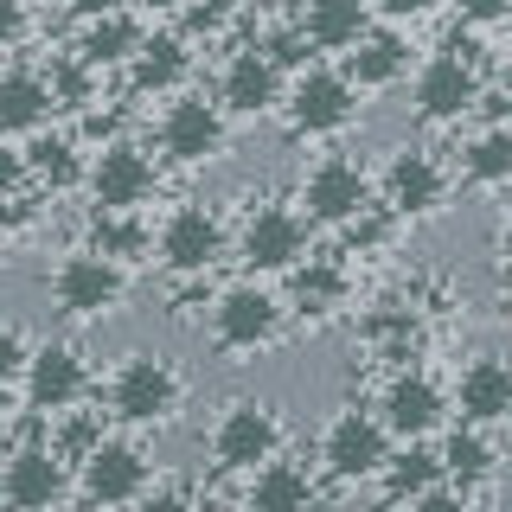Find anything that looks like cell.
Listing matches in <instances>:
<instances>
[{"mask_svg":"<svg viewBox=\"0 0 512 512\" xmlns=\"http://www.w3.org/2000/svg\"><path fill=\"white\" fill-rule=\"evenodd\" d=\"M84 186H90L96 212H141V205L154 199L160 173L135 141H103V148L84 160Z\"/></svg>","mask_w":512,"mask_h":512,"instance_id":"obj_8","label":"cell"},{"mask_svg":"<svg viewBox=\"0 0 512 512\" xmlns=\"http://www.w3.org/2000/svg\"><path fill=\"white\" fill-rule=\"evenodd\" d=\"M282 109H288V122H295V135H340V128L359 116V90H352L333 64H314V71H301L295 84L282 90Z\"/></svg>","mask_w":512,"mask_h":512,"instance_id":"obj_11","label":"cell"},{"mask_svg":"<svg viewBox=\"0 0 512 512\" xmlns=\"http://www.w3.org/2000/svg\"><path fill=\"white\" fill-rule=\"evenodd\" d=\"M442 199H448V167L436 160V148L404 141L384 160V205L397 218H429V212H442Z\"/></svg>","mask_w":512,"mask_h":512,"instance_id":"obj_16","label":"cell"},{"mask_svg":"<svg viewBox=\"0 0 512 512\" xmlns=\"http://www.w3.org/2000/svg\"><path fill=\"white\" fill-rule=\"evenodd\" d=\"M71 493V461L52 455V442H20L0 468V500L20 512H52Z\"/></svg>","mask_w":512,"mask_h":512,"instance_id":"obj_15","label":"cell"},{"mask_svg":"<svg viewBox=\"0 0 512 512\" xmlns=\"http://www.w3.org/2000/svg\"><path fill=\"white\" fill-rule=\"evenodd\" d=\"M391 429L378 423V410H340L327 429H320V468L333 480H378L384 455H391Z\"/></svg>","mask_w":512,"mask_h":512,"instance_id":"obj_5","label":"cell"},{"mask_svg":"<svg viewBox=\"0 0 512 512\" xmlns=\"http://www.w3.org/2000/svg\"><path fill=\"white\" fill-rule=\"evenodd\" d=\"M180 13H186V32H218L237 13V0H186Z\"/></svg>","mask_w":512,"mask_h":512,"instance_id":"obj_33","label":"cell"},{"mask_svg":"<svg viewBox=\"0 0 512 512\" xmlns=\"http://www.w3.org/2000/svg\"><path fill=\"white\" fill-rule=\"evenodd\" d=\"M288 442V423L276 404H263V397H237V404L218 410L212 423V461L231 474H256L263 461H276Z\"/></svg>","mask_w":512,"mask_h":512,"instance_id":"obj_2","label":"cell"},{"mask_svg":"<svg viewBox=\"0 0 512 512\" xmlns=\"http://www.w3.org/2000/svg\"><path fill=\"white\" fill-rule=\"evenodd\" d=\"M436 461H442V480L448 487H487L493 474H500V436L493 429H474V423H455L442 436V448H436Z\"/></svg>","mask_w":512,"mask_h":512,"instance_id":"obj_21","label":"cell"},{"mask_svg":"<svg viewBox=\"0 0 512 512\" xmlns=\"http://www.w3.org/2000/svg\"><path fill=\"white\" fill-rule=\"evenodd\" d=\"M77 487H84V500L96 512H103V506L122 512V506H135L141 493L154 487V461H148V448H141V442L103 436L84 461H77Z\"/></svg>","mask_w":512,"mask_h":512,"instance_id":"obj_3","label":"cell"},{"mask_svg":"<svg viewBox=\"0 0 512 512\" xmlns=\"http://www.w3.org/2000/svg\"><path fill=\"white\" fill-rule=\"evenodd\" d=\"M378 423L391 429V442H429L448 423V391L429 372H397L378 397Z\"/></svg>","mask_w":512,"mask_h":512,"instance_id":"obj_14","label":"cell"},{"mask_svg":"<svg viewBox=\"0 0 512 512\" xmlns=\"http://www.w3.org/2000/svg\"><path fill=\"white\" fill-rule=\"evenodd\" d=\"M52 84L45 71H0V135H32L52 116Z\"/></svg>","mask_w":512,"mask_h":512,"instance_id":"obj_25","label":"cell"},{"mask_svg":"<svg viewBox=\"0 0 512 512\" xmlns=\"http://www.w3.org/2000/svg\"><path fill=\"white\" fill-rule=\"evenodd\" d=\"M295 295H301V308H327V301L340 295V269H333V263L295 269Z\"/></svg>","mask_w":512,"mask_h":512,"instance_id":"obj_31","label":"cell"},{"mask_svg":"<svg viewBox=\"0 0 512 512\" xmlns=\"http://www.w3.org/2000/svg\"><path fill=\"white\" fill-rule=\"evenodd\" d=\"M365 205H372V173L346 154L314 160L308 180H301V218L308 224H352Z\"/></svg>","mask_w":512,"mask_h":512,"instance_id":"obj_12","label":"cell"},{"mask_svg":"<svg viewBox=\"0 0 512 512\" xmlns=\"http://www.w3.org/2000/svg\"><path fill=\"white\" fill-rule=\"evenodd\" d=\"M365 26H372V7L365 0H301V45H314V52H352V45L365 39Z\"/></svg>","mask_w":512,"mask_h":512,"instance_id":"obj_22","label":"cell"},{"mask_svg":"<svg viewBox=\"0 0 512 512\" xmlns=\"http://www.w3.org/2000/svg\"><path fill=\"white\" fill-rule=\"evenodd\" d=\"M141 7H148V13H180L186 0H141Z\"/></svg>","mask_w":512,"mask_h":512,"instance_id":"obj_42","label":"cell"},{"mask_svg":"<svg viewBox=\"0 0 512 512\" xmlns=\"http://www.w3.org/2000/svg\"><path fill=\"white\" fill-rule=\"evenodd\" d=\"M237 256L256 269V276H282V269H301V256H308V218L295 212V205H250L244 224H237Z\"/></svg>","mask_w":512,"mask_h":512,"instance_id":"obj_4","label":"cell"},{"mask_svg":"<svg viewBox=\"0 0 512 512\" xmlns=\"http://www.w3.org/2000/svg\"><path fill=\"white\" fill-rule=\"evenodd\" d=\"M448 410H461V423H474V429H500L506 416H512V365L493 359V352L468 359V365H461V378H455Z\"/></svg>","mask_w":512,"mask_h":512,"instance_id":"obj_18","label":"cell"},{"mask_svg":"<svg viewBox=\"0 0 512 512\" xmlns=\"http://www.w3.org/2000/svg\"><path fill=\"white\" fill-rule=\"evenodd\" d=\"M282 90H288L282 71L256 52V45L231 52V58H224V71H218V109H224V116H276Z\"/></svg>","mask_w":512,"mask_h":512,"instance_id":"obj_17","label":"cell"},{"mask_svg":"<svg viewBox=\"0 0 512 512\" xmlns=\"http://www.w3.org/2000/svg\"><path fill=\"white\" fill-rule=\"evenodd\" d=\"M212 340L224 352H263L282 340V301L263 282H231L212 301Z\"/></svg>","mask_w":512,"mask_h":512,"instance_id":"obj_10","label":"cell"},{"mask_svg":"<svg viewBox=\"0 0 512 512\" xmlns=\"http://www.w3.org/2000/svg\"><path fill=\"white\" fill-rule=\"evenodd\" d=\"M128 512H199V500H192L186 487H148Z\"/></svg>","mask_w":512,"mask_h":512,"instance_id":"obj_34","label":"cell"},{"mask_svg":"<svg viewBox=\"0 0 512 512\" xmlns=\"http://www.w3.org/2000/svg\"><path fill=\"white\" fill-rule=\"evenodd\" d=\"M372 13H384L391 26H404V20H429L436 13V0H365Z\"/></svg>","mask_w":512,"mask_h":512,"instance_id":"obj_37","label":"cell"},{"mask_svg":"<svg viewBox=\"0 0 512 512\" xmlns=\"http://www.w3.org/2000/svg\"><path fill=\"white\" fill-rule=\"evenodd\" d=\"M154 250H160V263L173 269V276H205V269H218L224 263V250H231V231H224V218L212 212V205H173L167 224H160V237H154Z\"/></svg>","mask_w":512,"mask_h":512,"instance_id":"obj_7","label":"cell"},{"mask_svg":"<svg viewBox=\"0 0 512 512\" xmlns=\"http://www.w3.org/2000/svg\"><path fill=\"white\" fill-rule=\"evenodd\" d=\"M103 512H109V506H103Z\"/></svg>","mask_w":512,"mask_h":512,"instance_id":"obj_44","label":"cell"},{"mask_svg":"<svg viewBox=\"0 0 512 512\" xmlns=\"http://www.w3.org/2000/svg\"><path fill=\"white\" fill-rule=\"evenodd\" d=\"M13 448H20V442H13V429L0 423V468H7V455H13Z\"/></svg>","mask_w":512,"mask_h":512,"instance_id":"obj_41","label":"cell"},{"mask_svg":"<svg viewBox=\"0 0 512 512\" xmlns=\"http://www.w3.org/2000/svg\"><path fill=\"white\" fill-rule=\"evenodd\" d=\"M0 512H20V506H7V500H0Z\"/></svg>","mask_w":512,"mask_h":512,"instance_id":"obj_43","label":"cell"},{"mask_svg":"<svg viewBox=\"0 0 512 512\" xmlns=\"http://www.w3.org/2000/svg\"><path fill=\"white\" fill-rule=\"evenodd\" d=\"M20 391H26V404L39 410V416H58V410L84 404V397H90V359H84V346H71V340H39V346L26 352Z\"/></svg>","mask_w":512,"mask_h":512,"instance_id":"obj_6","label":"cell"},{"mask_svg":"<svg viewBox=\"0 0 512 512\" xmlns=\"http://www.w3.org/2000/svg\"><path fill=\"white\" fill-rule=\"evenodd\" d=\"M26 39V0H0V52Z\"/></svg>","mask_w":512,"mask_h":512,"instance_id":"obj_39","label":"cell"},{"mask_svg":"<svg viewBox=\"0 0 512 512\" xmlns=\"http://www.w3.org/2000/svg\"><path fill=\"white\" fill-rule=\"evenodd\" d=\"M122 295H128V269L109 263V256H96V250H71V256L52 269V301H58L71 320H103V314H116Z\"/></svg>","mask_w":512,"mask_h":512,"instance_id":"obj_9","label":"cell"},{"mask_svg":"<svg viewBox=\"0 0 512 512\" xmlns=\"http://www.w3.org/2000/svg\"><path fill=\"white\" fill-rule=\"evenodd\" d=\"M135 212H96V256H109V263H135V256H148V231L141 224H128Z\"/></svg>","mask_w":512,"mask_h":512,"instance_id":"obj_30","label":"cell"},{"mask_svg":"<svg viewBox=\"0 0 512 512\" xmlns=\"http://www.w3.org/2000/svg\"><path fill=\"white\" fill-rule=\"evenodd\" d=\"M26 333H20V320H0V391L7 384H20V372H26Z\"/></svg>","mask_w":512,"mask_h":512,"instance_id":"obj_32","label":"cell"},{"mask_svg":"<svg viewBox=\"0 0 512 512\" xmlns=\"http://www.w3.org/2000/svg\"><path fill=\"white\" fill-rule=\"evenodd\" d=\"M20 186H26V154L0 135V205H13V192H20Z\"/></svg>","mask_w":512,"mask_h":512,"instance_id":"obj_35","label":"cell"},{"mask_svg":"<svg viewBox=\"0 0 512 512\" xmlns=\"http://www.w3.org/2000/svg\"><path fill=\"white\" fill-rule=\"evenodd\" d=\"M404 512H474V506H468V493H461V487H448V480H442V487L416 493V500H410Z\"/></svg>","mask_w":512,"mask_h":512,"instance_id":"obj_36","label":"cell"},{"mask_svg":"<svg viewBox=\"0 0 512 512\" xmlns=\"http://www.w3.org/2000/svg\"><path fill=\"white\" fill-rule=\"evenodd\" d=\"M186 71H192V52H186L180 32H154V39H141V45H135V58H128V84H135L141 96H167V90H180V84H186Z\"/></svg>","mask_w":512,"mask_h":512,"instance_id":"obj_24","label":"cell"},{"mask_svg":"<svg viewBox=\"0 0 512 512\" xmlns=\"http://www.w3.org/2000/svg\"><path fill=\"white\" fill-rule=\"evenodd\" d=\"M474 96H480V71H474V64L436 52L423 71H416L410 103H416V116H423V122H461L474 109Z\"/></svg>","mask_w":512,"mask_h":512,"instance_id":"obj_19","label":"cell"},{"mask_svg":"<svg viewBox=\"0 0 512 512\" xmlns=\"http://www.w3.org/2000/svg\"><path fill=\"white\" fill-rule=\"evenodd\" d=\"M64 7H71L77 20H103V13H116L122 0H64Z\"/></svg>","mask_w":512,"mask_h":512,"instance_id":"obj_40","label":"cell"},{"mask_svg":"<svg viewBox=\"0 0 512 512\" xmlns=\"http://www.w3.org/2000/svg\"><path fill=\"white\" fill-rule=\"evenodd\" d=\"M224 141H231V116H224L218 103H205V96H173L167 116H160V154L180 160V167H205V160L224 154Z\"/></svg>","mask_w":512,"mask_h":512,"instance_id":"obj_13","label":"cell"},{"mask_svg":"<svg viewBox=\"0 0 512 512\" xmlns=\"http://www.w3.org/2000/svg\"><path fill=\"white\" fill-rule=\"evenodd\" d=\"M26 154V180H45L52 192H64V186H84V148H77L71 135H39L32 148H20Z\"/></svg>","mask_w":512,"mask_h":512,"instance_id":"obj_27","label":"cell"},{"mask_svg":"<svg viewBox=\"0 0 512 512\" xmlns=\"http://www.w3.org/2000/svg\"><path fill=\"white\" fill-rule=\"evenodd\" d=\"M378 480H384V493H391L397 506H410L416 493L442 487V461H436V448H429V442H404V448H391V455H384Z\"/></svg>","mask_w":512,"mask_h":512,"instance_id":"obj_26","label":"cell"},{"mask_svg":"<svg viewBox=\"0 0 512 512\" xmlns=\"http://www.w3.org/2000/svg\"><path fill=\"white\" fill-rule=\"evenodd\" d=\"M410 71V39L397 26H365V39L346 52L340 64V77L352 90H384V84H397V77Z\"/></svg>","mask_w":512,"mask_h":512,"instance_id":"obj_20","label":"cell"},{"mask_svg":"<svg viewBox=\"0 0 512 512\" xmlns=\"http://www.w3.org/2000/svg\"><path fill=\"white\" fill-rule=\"evenodd\" d=\"M141 39H148V32L116 7V13H103V20H84V45H77V52H84V64H128Z\"/></svg>","mask_w":512,"mask_h":512,"instance_id":"obj_29","label":"cell"},{"mask_svg":"<svg viewBox=\"0 0 512 512\" xmlns=\"http://www.w3.org/2000/svg\"><path fill=\"white\" fill-rule=\"evenodd\" d=\"M180 404H186V378L160 352H128L116 372H109V410L122 423H173Z\"/></svg>","mask_w":512,"mask_h":512,"instance_id":"obj_1","label":"cell"},{"mask_svg":"<svg viewBox=\"0 0 512 512\" xmlns=\"http://www.w3.org/2000/svg\"><path fill=\"white\" fill-rule=\"evenodd\" d=\"M500 20H506V0H461V26L487 32V26H500Z\"/></svg>","mask_w":512,"mask_h":512,"instance_id":"obj_38","label":"cell"},{"mask_svg":"<svg viewBox=\"0 0 512 512\" xmlns=\"http://www.w3.org/2000/svg\"><path fill=\"white\" fill-rule=\"evenodd\" d=\"M320 506V487L301 461H263L244 487V512H314Z\"/></svg>","mask_w":512,"mask_h":512,"instance_id":"obj_23","label":"cell"},{"mask_svg":"<svg viewBox=\"0 0 512 512\" xmlns=\"http://www.w3.org/2000/svg\"><path fill=\"white\" fill-rule=\"evenodd\" d=\"M461 173H468L474 186H506L512 180V128L506 122H493V128H480V135L461 148Z\"/></svg>","mask_w":512,"mask_h":512,"instance_id":"obj_28","label":"cell"}]
</instances>
